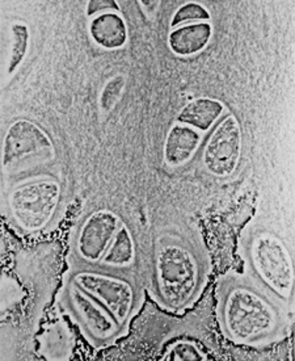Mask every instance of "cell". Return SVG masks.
I'll return each mask as SVG.
<instances>
[{
    "instance_id": "cell-11",
    "label": "cell",
    "mask_w": 295,
    "mask_h": 361,
    "mask_svg": "<svg viewBox=\"0 0 295 361\" xmlns=\"http://www.w3.org/2000/svg\"><path fill=\"white\" fill-rule=\"evenodd\" d=\"M88 32L96 45L106 50L123 48L127 41L126 23L117 11L92 16Z\"/></svg>"
},
{
    "instance_id": "cell-20",
    "label": "cell",
    "mask_w": 295,
    "mask_h": 361,
    "mask_svg": "<svg viewBox=\"0 0 295 361\" xmlns=\"http://www.w3.org/2000/svg\"><path fill=\"white\" fill-rule=\"evenodd\" d=\"M118 7L115 4V1H89V6H88V15L89 16H95L99 13H103V12H108V11H117Z\"/></svg>"
},
{
    "instance_id": "cell-13",
    "label": "cell",
    "mask_w": 295,
    "mask_h": 361,
    "mask_svg": "<svg viewBox=\"0 0 295 361\" xmlns=\"http://www.w3.org/2000/svg\"><path fill=\"white\" fill-rule=\"evenodd\" d=\"M226 106L214 97H197L184 105L177 116V123L188 125L201 133L209 132L222 118Z\"/></svg>"
},
{
    "instance_id": "cell-5",
    "label": "cell",
    "mask_w": 295,
    "mask_h": 361,
    "mask_svg": "<svg viewBox=\"0 0 295 361\" xmlns=\"http://www.w3.org/2000/svg\"><path fill=\"white\" fill-rule=\"evenodd\" d=\"M62 197L61 184L51 176L23 181L7 195L11 219L23 231L39 233L48 226L57 213Z\"/></svg>"
},
{
    "instance_id": "cell-12",
    "label": "cell",
    "mask_w": 295,
    "mask_h": 361,
    "mask_svg": "<svg viewBox=\"0 0 295 361\" xmlns=\"http://www.w3.org/2000/svg\"><path fill=\"white\" fill-rule=\"evenodd\" d=\"M211 36L213 27L210 23L182 25L172 29L168 36V48L177 57H193L208 48Z\"/></svg>"
},
{
    "instance_id": "cell-14",
    "label": "cell",
    "mask_w": 295,
    "mask_h": 361,
    "mask_svg": "<svg viewBox=\"0 0 295 361\" xmlns=\"http://www.w3.org/2000/svg\"><path fill=\"white\" fill-rule=\"evenodd\" d=\"M137 259V247L134 242L130 228L126 224H121L113 240L105 252L104 257L97 266L113 268V269H125L134 266Z\"/></svg>"
},
{
    "instance_id": "cell-18",
    "label": "cell",
    "mask_w": 295,
    "mask_h": 361,
    "mask_svg": "<svg viewBox=\"0 0 295 361\" xmlns=\"http://www.w3.org/2000/svg\"><path fill=\"white\" fill-rule=\"evenodd\" d=\"M126 76L123 74L113 76L109 79L105 86L103 87L100 97H99V106L103 114H106L112 112L115 109V105L120 102L121 96L124 94L125 87H126Z\"/></svg>"
},
{
    "instance_id": "cell-16",
    "label": "cell",
    "mask_w": 295,
    "mask_h": 361,
    "mask_svg": "<svg viewBox=\"0 0 295 361\" xmlns=\"http://www.w3.org/2000/svg\"><path fill=\"white\" fill-rule=\"evenodd\" d=\"M11 33H12V45H11L10 61L7 66V75H13L18 70L20 65L24 62L27 57L29 50V33L28 25L25 23L16 21L11 27Z\"/></svg>"
},
{
    "instance_id": "cell-15",
    "label": "cell",
    "mask_w": 295,
    "mask_h": 361,
    "mask_svg": "<svg viewBox=\"0 0 295 361\" xmlns=\"http://www.w3.org/2000/svg\"><path fill=\"white\" fill-rule=\"evenodd\" d=\"M73 345V336L63 322L51 324L45 336H42V355L46 359L61 360L70 357Z\"/></svg>"
},
{
    "instance_id": "cell-9",
    "label": "cell",
    "mask_w": 295,
    "mask_h": 361,
    "mask_svg": "<svg viewBox=\"0 0 295 361\" xmlns=\"http://www.w3.org/2000/svg\"><path fill=\"white\" fill-rule=\"evenodd\" d=\"M121 224L120 217L112 210L99 209L89 213L75 235L74 250L77 260L84 266H97Z\"/></svg>"
},
{
    "instance_id": "cell-10",
    "label": "cell",
    "mask_w": 295,
    "mask_h": 361,
    "mask_svg": "<svg viewBox=\"0 0 295 361\" xmlns=\"http://www.w3.org/2000/svg\"><path fill=\"white\" fill-rule=\"evenodd\" d=\"M203 133L188 125L175 123L170 128L163 149L164 162L170 167H181L191 162L200 150Z\"/></svg>"
},
{
    "instance_id": "cell-3",
    "label": "cell",
    "mask_w": 295,
    "mask_h": 361,
    "mask_svg": "<svg viewBox=\"0 0 295 361\" xmlns=\"http://www.w3.org/2000/svg\"><path fill=\"white\" fill-rule=\"evenodd\" d=\"M244 257L253 279L289 307L294 295V263L285 243L267 228H256L246 240Z\"/></svg>"
},
{
    "instance_id": "cell-1",
    "label": "cell",
    "mask_w": 295,
    "mask_h": 361,
    "mask_svg": "<svg viewBox=\"0 0 295 361\" xmlns=\"http://www.w3.org/2000/svg\"><path fill=\"white\" fill-rule=\"evenodd\" d=\"M289 306L253 277L229 276L217 289V319L223 336L238 345L267 347L282 341Z\"/></svg>"
},
{
    "instance_id": "cell-2",
    "label": "cell",
    "mask_w": 295,
    "mask_h": 361,
    "mask_svg": "<svg viewBox=\"0 0 295 361\" xmlns=\"http://www.w3.org/2000/svg\"><path fill=\"white\" fill-rule=\"evenodd\" d=\"M208 280V264L194 242L176 233L156 240L153 300L164 310L182 313L196 304Z\"/></svg>"
},
{
    "instance_id": "cell-6",
    "label": "cell",
    "mask_w": 295,
    "mask_h": 361,
    "mask_svg": "<svg viewBox=\"0 0 295 361\" xmlns=\"http://www.w3.org/2000/svg\"><path fill=\"white\" fill-rule=\"evenodd\" d=\"M61 305L94 348L111 347L129 333L104 305L70 281L62 290Z\"/></svg>"
},
{
    "instance_id": "cell-8",
    "label": "cell",
    "mask_w": 295,
    "mask_h": 361,
    "mask_svg": "<svg viewBox=\"0 0 295 361\" xmlns=\"http://www.w3.org/2000/svg\"><path fill=\"white\" fill-rule=\"evenodd\" d=\"M243 155V132L237 116L227 114L214 125L202 150L203 169L211 176L227 179L238 170Z\"/></svg>"
},
{
    "instance_id": "cell-7",
    "label": "cell",
    "mask_w": 295,
    "mask_h": 361,
    "mask_svg": "<svg viewBox=\"0 0 295 361\" xmlns=\"http://www.w3.org/2000/svg\"><path fill=\"white\" fill-rule=\"evenodd\" d=\"M56 147L48 133L29 118H16L3 138L1 167L4 173L16 175L54 161Z\"/></svg>"
},
{
    "instance_id": "cell-17",
    "label": "cell",
    "mask_w": 295,
    "mask_h": 361,
    "mask_svg": "<svg viewBox=\"0 0 295 361\" xmlns=\"http://www.w3.org/2000/svg\"><path fill=\"white\" fill-rule=\"evenodd\" d=\"M163 360L194 361L209 360V356L200 345L191 339H179L172 343L164 353Z\"/></svg>"
},
{
    "instance_id": "cell-4",
    "label": "cell",
    "mask_w": 295,
    "mask_h": 361,
    "mask_svg": "<svg viewBox=\"0 0 295 361\" xmlns=\"http://www.w3.org/2000/svg\"><path fill=\"white\" fill-rule=\"evenodd\" d=\"M70 283L80 288L115 315L126 331L143 305V295L135 280L121 269L86 266L68 276Z\"/></svg>"
},
{
    "instance_id": "cell-19",
    "label": "cell",
    "mask_w": 295,
    "mask_h": 361,
    "mask_svg": "<svg viewBox=\"0 0 295 361\" xmlns=\"http://www.w3.org/2000/svg\"><path fill=\"white\" fill-rule=\"evenodd\" d=\"M211 15L202 4L199 3H185L175 12L171 21V28H179L188 24L197 23H210Z\"/></svg>"
}]
</instances>
